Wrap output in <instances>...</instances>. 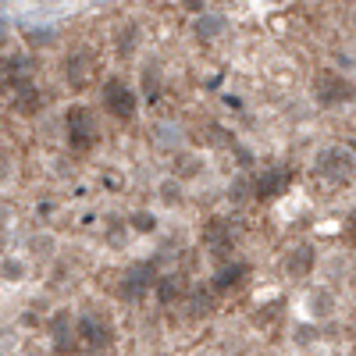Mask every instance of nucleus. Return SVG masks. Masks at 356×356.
I'll return each instance as SVG.
<instances>
[{
	"label": "nucleus",
	"instance_id": "nucleus-24",
	"mask_svg": "<svg viewBox=\"0 0 356 356\" xmlns=\"http://www.w3.org/2000/svg\"><path fill=\"white\" fill-rule=\"evenodd\" d=\"M132 47H136V25H129L122 36H118V50L122 54H132Z\"/></svg>",
	"mask_w": 356,
	"mask_h": 356
},
{
	"label": "nucleus",
	"instance_id": "nucleus-3",
	"mask_svg": "<svg viewBox=\"0 0 356 356\" xmlns=\"http://www.w3.org/2000/svg\"><path fill=\"white\" fill-rule=\"evenodd\" d=\"M68 136L75 150H86V146L97 143V122H93V111L86 107H72L68 111Z\"/></svg>",
	"mask_w": 356,
	"mask_h": 356
},
{
	"label": "nucleus",
	"instance_id": "nucleus-2",
	"mask_svg": "<svg viewBox=\"0 0 356 356\" xmlns=\"http://www.w3.org/2000/svg\"><path fill=\"white\" fill-rule=\"evenodd\" d=\"M317 175L332 178V182H349L353 178V154L342 150V146H332L317 157Z\"/></svg>",
	"mask_w": 356,
	"mask_h": 356
},
{
	"label": "nucleus",
	"instance_id": "nucleus-26",
	"mask_svg": "<svg viewBox=\"0 0 356 356\" xmlns=\"http://www.w3.org/2000/svg\"><path fill=\"white\" fill-rule=\"evenodd\" d=\"M25 40L33 43V47H43V43H50V40H54V33H29Z\"/></svg>",
	"mask_w": 356,
	"mask_h": 356
},
{
	"label": "nucleus",
	"instance_id": "nucleus-23",
	"mask_svg": "<svg viewBox=\"0 0 356 356\" xmlns=\"http://www.w3.org/2000/svg\"><path fill=\"white\" fill-rule=\"evenodd\" d=\"M29 246H33V253H40V257H50L54 239H50V235H33V243H29Z\"/></svg>",
	"mask_w": 356,
	"mask_h": 356
},
{
	"label": "nucleus",
	"instance_id": "nucleus-20",
	"mask_svg": "<svg viewBox=\"0 0 356 356\" xmlns=\"http://www.w3.org/2000/svg\"><path fill=\"white\" fill-rule=\"evenodd\" d=\"M246 193H250V182H246V178H235V182L228 186V200H232V203H243Z\"/></svg>",
	"mask_w": 356,
	"mask_h": 356
},
{
	"label": "nucleus",
	"instance_id": "nucleus-27",
	"mask_svg": "<svg viewBox=\"0 0 356 356\" xmlns=\"http://www.w3.org/2000/svg\"><path fill=\"white\" fill-rule=\"evenodd\" d=\"M125 235H129V232H125V225H122V228L114 225V228H111V243H114V246H118V243H125Z\"/></svg>",
	"mask_w": 356,
	"mask_h": 356
},
{
	"label": "nucleus",
	"instance_id": "nucleus-22",
	"mask_svg": "<svg viewBox=\"0 0 356 356\" xmlns=\"http://www.w3.org/2000/svg\"><path fill=\"white\" fill-rule=\"evenodd\" d=\"M132 228H136V232H154V228H157V218L146 214V211H139V214L132 218Z\"/></svg>",
	"mask_w": 356,
	"mask_h": 356
},
{
	"label": "nucleus",
	"instance_id": "nucleus-29",
	"mask_svg": "<svg viewBox=\"0 0 356 356\" xmlns=\"http://www.w3.org/2000/svg\"><path fill=\"white\" fill-rule=\"evenodd\" d=\"M86 356H100V353H86Z\"/></svg>",
	"mask_w": 356,
	"mask_h": 356
},
{
	"label": "nucleus",
	"instance_id": "nucleus-1",
	"mask_svg": "<svg viewBox=\"0 0 356 356\" xmlns=\"http://www.w3.org/2000/svg\"><path fill=\"white\" fill-rule=\"evenodd\" d=\"M157 282V264L154 260H143V264H132L125 278H122V300H143L146 292H150V285Z\"/></svg>",
	"mask_w": 356,
	"mask_h": 356
},
{
	"label": "nucleus",
	"instance_id": "nucleus-21",
	"mask_svg": "<svg viewBox=\"0 0 356 356\" xmlns=\"http://www.w3.org/2000/svg\"><path fill=\"white\" fill-rule=\"evenodd\" d=\"M196 171H200V161L196 157H182V161H178V168H175L178 178H193Z\"/></svg>",
	"mask_w": 356,
	"mask_h": 356
},
{
	"label": "nucleus",
	"instance_id": "nucleus-16",
	"mask_svg": "<svg viewBox=\"0 0 356 356\" xmlns=\"http://www.w3.org/2000/svg\"><path fill=\"white\" fill-rule=\"evenodd\" d=\"M221 29H225V18H221V15H203V18L196 22V36H200V40H214Z\"/></svg>",
	"mask_w": 356,
	"mask_h": 356
},
{
	"label": "nucleus",
	"instance_id": "nucleus-19",
	"mask_svg": "<svg viewBox=\"0 0 356 356\" xmlns=\"http://www.w3.org/2000/svg\"><path fill=\"white\" fill-rule=\"evenodd\" d=\"M0 275H4L8 282H22L25 278V264L22 260H4L0 264Z\"/></svg>",
	"mask_w": 356,
	"mask_h": 356
},
{
	"label": "nucleus",
	"instance_id": "nucleus-5",
	"mask_svg": "<svg viewBox=\"0 0 356 356\" xmlns=\"http://www.w3.org/2000/svg\"><path fill=\"white\" fill-rule=\"evenodd\" d=\"M349 97H353V86H349L342 75H332V72L317 75V100H321L324 107H335V104H342V100H349Z\"/></svg>",
	"mask_w": 356,
	"mask_h": 356
},
{
	"label": "nucleus",
	"instance_id": "nucleus-28",
	"mask_svg": "<svg viewBox=\"0 0 356 356\" xmlns=\"http://www.w3.org/2000/svg\"><path fill=\"white\" fill-rule=\"evenodd\" d=\"M8 171H11V161H8V157H4V150H0V178H4V175H8Z\"/></svg>",
	"mask_w": 356,
	"mask_h": 356
},
{
	"label": "nucleus",
	"instance_id": "nucleus-10",
	"mask_svg": "<svg viewBox=\"0 0 356 356\" xmlns=\"http://www.w3.org/2000/svg\"><path fill=\"white\" fill-rule=\"evenodd\" d=\"M203 243H207V250H211V253H225L232 246V232L221 221H211V225H207V232H203Z\"/></svg>",
	"mask_w": 356,
	"mask_h": 356
},
{
	"label": "nucleus",
	"instance_id": "nucleus-4",
	"mask_svg": "<svg viewBox=\"0 0 356 356\" xmlns=\"http://www.w3.org/2000/svg\"><path fill=\"white\" fill-rule=\"evenodd\" d=\"M104 104H107V111L118 114V118H132V114H136V93H132L125 82H118V79L104 86Z\"/></svg>",
	"mask_w": 356,
	"mask_h": 356
},
{
	"label": "nucleus",
	"instance_id": "nucleus-11",
	"mask_svg": "<svg viewBox=\"0 0 356 356\" xmlns=\"http://www.w3.org/2000/svg\"><path fill=\"white\" fill-rule=\"evenodd\" d=\"M154 143L161 146V150H178V146H182V129H178L175 122H157L154 125Z\"/></svg>",
	"mask_w": 356,
	"mask_h": 356
},
{
	"label": "nucleus",
	"instance_id": "nucleus-14",
	"mask_svg": "<svg viewBox=\"0 0 356 356\" xmlns=\"http://www.w3.org/2000/svg\"><path fill=\"white\" fill-rule=\"evenodd\" d=\"M310 314H314V317H332V314H335V296H332L328 289L310 292Z\"/></svg>",
	"mask_w": 356,
	"mask_h": 356
},
{
	"label": "nucleus",
	"instance_id": "nucleus-8",
	"mask_svg": "<svg viewBox=\"0 0 356 356\" xmlns=\"http://www.w3.org/2000/svg\"><path fill=\"white\" fill-rule=\"evenodd\" d=\"M75 335H82L93 349H100V346L111 342V324H107L100 314H86V317L79 321V332H75Z\"/></svg>",
	"mask_w": 356,
	"mask_h": 356
},
{
	"label": "nucleus",
	"instance_id": "nucleus-13",
	"mask_svg": "<svg viewBox=\"0 0 356 356\" xmlns=\"http://www.w3.org/2000/svg\"><path fill=\"white\" fill-rule=\"evenodd\" d=\"M310 267H314V246H296L292 250V257H289V275H296V278H300V275H310Z\"/></svg>",
	"mask_w": 356,
	"mask_h": 356
},
{
	"label": "nucleus",
	"instance_id": "nucleus-15",
	"mask_svg": "<svg viewBox=\"0 0 356 356\" xmlns=\"http://www.w3.org/2000/svg\"><path fill=\"white\" fill-rule=\"evenodd\" d=\"M246 275V264H232V267H221L218 278H214V289H232V285H239Z\"/></svg>",
	"mask_w": 356,
	"mask_h": 356
},
{
	"label": "nucleus",
	"instance_id": "nucleus-9",
	"mask_svg": "<svg viewBox=\"0 0 356 356\" xmlns=\"http://www.w3.org/2000/svg\"><path fill=\"white\" fill-rule=\"evenodd\" d=\"M50 335H54V349L57 353H72L75 349V328H72V321L65 317V314H57L54 317V324H50Z\"/></svg>",
	"mask_w": 356,
	"mask_h": 356
},
{
	"label": "nucleus",
	"instance_id": "nucleus-6",
	"mask_svg": "<svg viewBox=\"0 0 356 356\" xmlns=\"http://www.w3.org/2000/svg\"><path fill=\"white\" fill-rule=\"evenodd\" d=\"M93 68H97V61H93V54H89V50H75L68 61H65L68 82H72L75 89H82L89 79H93Z\"/></svg>",
	"mask_w": 356,
	"mask_h": 356
},
{
	"label": "nucleus",
	"instance_id": "nucleus-12",
	"mask_svg": "<svg viewBox=\"0 0 356 356\" xmlns=\"http://www.w3.org/2000/svg\"><path fill=\"white\" fill-rule=\"evenodd\" d=\"M154 285H157V300H161V303H175L178 296L186 292V278H182V275H164V278H157Z\"/></svg>",
	"mask_w": 356,
	"mask_h": 356
},
{
	"label": "nucleus",
	"instance_id": "nucleus-18",
	"mask_svg": "<svg viewBox=\"0 0 356 356\" xmlns=\"http://www.w3.org/2000/svg\"><path fill=\"white\" fill-rule=\"evenodd\" d=\"M189 307H193V317H203V314H211V310H214V296L200 289V292H193Z\"/></svg>",
	"mask_w": 356,
	"mask_h": 356
},
{
	"label": "nucleus",
	"instance_id": "nucleus-30",
	"mask_svg": "<svg viewBox=\"0 0 356 356\" xmlns=\"http://www.w3.org/2000/svg\"><path fill=\"white\" fill-rule=\"evenodd\" d=\"M0 43H4V36H0Z\"/></svg>",
	"mask_w": 356,
	"mask_h": 356
},
{
	"label": "nucleus",
	"instance_id": "nucleus-25",
	"mask_svg": "<svg viewBox=\"0 0 356 356\" xmlns=\"http://www.w3.org/2000/svg\"><path fill=\"white\" fill-rule=\"evenodd\" d=\"M161 196H164L168 203H178V200H182V189H178V182H164V186H161Z\"/></svg>",
	"mask_w": 356,
	"mask_h": 356
},
{
	"label": "nucleus",
	"instance_id": "nucleus-17",
	"mask_svg": "<svg viewBox=\"0 0 356 356\" xmlns=\"http://www.w3.org/2000/svg\"><path fill=\"white\" fill-rule=\"evenodd\" d=\"M143 93H146V100H157L161 97V75H157V68H146L143 72Z\"/></svg>",
	"mask_w": 356,
	"mask_h": 356
},
{
	"label": "nucleus",
	"instance_id": "nucleus-7",
	"mask_svg": "<svg viewBox=\"0 0 356 356\" xmlns=\"http://www.w3.org/2000/svg\"><path fill=\"white\" fill-rule=\"evenodd\" d=\"M289 182H292V175H289V168H275V171H264L260 178H257V196L260 200H275V196H282L285 189H289Z\"/></svg>",
	"mask_w": 356,
	"mask_h": 356
}]
</instances>
